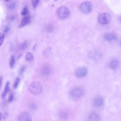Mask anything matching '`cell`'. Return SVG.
Instances as JSON below:
<instances>
[{
	"label": "cell",
	"instance_id": "6da1fadb",
	"mask_svg": "<svg viewBox=\"0 0 121 121\" xmlns=\"http://www.w3.org/2000/svg\"><path fill=\"white\" fill-rule=\"evenodd\" d=\"M28 88L30 92L32 94L37 95L41 93L42 90V86L40 82H34L30 84Z\"/></svg>",
	"mask_w": 121,
	"mask_h": 121
},
{
	"label": "cell",
	"instance_id": "7a4b0ae2",
	"mask_svg": "<svg viewBox=\"0 0 121 121\" xmlns=\"http://www.w3.org/2000/svg\"><path fill=\"white\" fill-rule=\"evenodd\" d=\"M57 13L59 17L62 19H65L69 17L70 14V10L67 7L62 6L58 8Z\"/></svg>",
	"mask_w": 121,
	"mask_h": 121
},
{
	"label": "cell",
	"instance_id": "3957f363",
	"mask_svg": "<svg viewBox=\"0 0 121 121\" xmlns=\"http://www.w3.org/2000/svg\"><path fill=\"white\" fill-rule=\"evenodd\" d=\"M80 9L83 13L85 14L88 13L92 10V4L89 2H85L81 4L80 7Z\"/></svg>",
	"mask_w": 121,
	"mask_h": 121
},
{
	"label": "cell",
	"instance_id": "277c9868",
	"mask_svg": "<svg viewBox=\"0 0 121 121\" xmlns=\"http://www.w3.org/2000/svg\"><path fill=\"white\" fill-rule=\"evenodd\" d=\"M111 19V16L109 14L104 13L99 15L98 17V20L101 24L105 25L109 23Z\"/></svg>",
	"mask_w": 121,
	"mask_h": 121
},
{
	"label": "cell",
	"instance_id": "5b68a950",
	"mask_svg": "<svg viewBox=\"0 0 121 121\" xmlns=\"http://www.w3.org/2000/svg\"><path fill=\"white\" fill-rule=\"evenodd\" d=\"M83 94V90L81 88L76 87L72 89L70 92L72 97L75 98H78L81 97Z\"/></svg>",
	"mask_w": 121,
	"mask_h": 121
},
{
	"label": "cell",
	"instance_id": "8992f818",
	"mask_svg": "<svg viewBox=\"0 0 121 121\" xmlns=\"http://www.w3.org/2000/svg\"><path fill=\"white\" fill-rule=\"evenodd\" d=\"M18 119L19 121H32V117L31 115L29 113L24 112L19 115Z\"/></svg>",
	"mask_w": 121,
	"mask_h": 121
},
{
	"label": "cell",
	"instance_id": "52a82bcc",
	"mask_svg": "<svg viewBox=\"0 0 121 121\" xmlns=\"http://www.w3.org/2000/svg\"><path fill=\"white\" fill-rule=\"evenodd\" d=\"M88 70L85 67H81L77 69L75 75L79 78H82L85 76L87 74Z\"/></svg>",
	"mask_w": 121,
	"mask_h": 121
},
{
	"label": "cell",
	"instance_id": "ba28073f",
	"mask_svg": "<svg viewBox=\"0 0 121 121\" xmlns=\"http://www.w3.org/2000/svg\"><path fill=\"white\" fill-rule=\"evenodd\" d=\"M31 22V19L29 16H26L24 17L22 19L19 26V28H21L27 25L30 23Z\"/></svg>",
	"mask_w": 121,
	"mask_h": 121
},
{
	"label": "cell",
	"instance_id": "9c48e42d",
	"mask_svg": "<svg viewBox=\"0 0 121 121\" xmlns=\"http://www.w3.org/2000/svg\"><path fill=\"white\" fill-rule=\"evenodd\" d=\"M104 38L106 41L111 42L116 39L117 38L116 36L112 33H108L105 36Z\"/></svg>",
	"mask_w": 121,
	"mask_h": 121
},
{
	"label": "cell",
	"instance_id": "30bf717a",
	"mask_svg": "<svg viewBox=\"0 0 121 121\" xmlns=\"http://www.w3.org/2000/svg\"><path fill=\"white\" fill-rule=\"evenodd\" d=\"M88 118L90 120L92 121H99L100 119L99 115L95 113H91L89 116Z\"/></svg>",
	"mask_w": 121,
	"mask_h": 121
},
{
	"label": "cell",
	"instance_id": "8fae6325",
	"mask_svg": "<svg viewBox=\"0 0 121 121\" xmlns=\"http://www.w3.org/2000/svg\"><path fill=\"white\" fill-rule=\"evenodd\" d=\"M10 84V82L9 81H8L6 83L5 85L4 91L2 95V97L3 99H4L5 98L8 93L9 91Z\"/></svg>",
	"mask_w": 121,
	"mask_h": 121
},
{
	"label": "cell",
	"instance_id": "7c38bea8",
	"mask_svg": "<svg viewBox=\"0 0 121 121\" xmlns=\"http://www.w3.org/2000/svg\"><path fill=\"white\" fill-rule=\"evenodd\" d=\"M51 72V68L48 66L43 67L42 70V72L44 75L46 76L50 74Z\"/></svg>",
	"mask_w": 121,
	"mask_h": 121
},
{
	"label": "cell",
	"instance_id": "4fadbf2b",
	"mask_svg": "<svg viewBox=\"0 0 121 121\" xmlns=\"http://www.w3.org/2000/svg\"><path fill=\"white\" fill-rule=\"evenodd\" d=\"M103 103V99L101 97L96 98L95 100L94 103L95 105L98 107H100L102 106Z\"/></svg>",
	"mask_w": 121,
	"mask_h": 121
},
{
	"label": "cell",
	"instance_id": "5bb4252c",
	"mask_svg": "<svg viewBox=\"0 0 121 121\" xmlns=\"http://www.w3.org/2000/svg\"><path fill=\"white\" fill-rule=\"evenodd\" d=\"M118 65V62L117 60H112L110 62V68L113 70L116 69Z\"/></svg>",
	"mask_w": 121,
	"mask_h": 121
},
{
	"label": "cell",
	"instance_id": "9a60e30c",
	"mask_svg": "<svg viewBox=\"0 0 121 121\" xmlns=\"http://www.w3.org/2000/svg\"><path fill=\"white\" fill-rule=\"evenodd\" d=\"M15 62L14 56L13 55H12L10 58L9 62V65L11 68H14L15 64Z\"/></svg>",
	"mask_w": 121,
	"mask_h": 121
},
{
	"label": "cell",
	"instance_id": "2e32d148",
	"mask_svg": "<svg viewBox=\"0 0 121 121\" xmlns=\"http://www.w3.org/2000/svg\"><path fill=\"white\" fill-rule=\"evenodd\" d=\"M59 116L60 118L65 119L67 118V114L66 112L64 111H62L59 113Z\"/></svg>",
	"mask_w": 121,
	"mask_h": 121
},
{
	"label": "cell",
	"instance_id": "e0dca14e",
	"mask_svg": "<svg viewBox=\"0 0 121 121\" xmlns=\"http://www.w3.org/2000/svg\"><path fill=\"white\" fill-rule=\"evenodd\" d=\"M20 79L19 77H17L15 79L13 85V88L14 89H16L18 87L20 82Z\"/></svg>",
	"mask_w": 121,
	"mask_h": 121
},
{
	"label": "cell",
	"instance_id": "ac0fdd59",
	"mask_svg": "<svg viewBox=\"0 0 121 121\" xmlns=\"http://www.w3.org/2000/svg\"><path fill=\"white\" fill-rule=\"evenodd\" d=\"M33 58V56L32 53L30 52L27 53L26 56V58L28 61H30L32 60Z\"/></svg>",
	"mask_w": 121,
	"mask_h": 121
},
{
	"label": "cell",
	"instance_id": "d6986e66",
	"mask_svg": "<svg viewBox=\"0 0 121 121\" xmlns=\"http://www.w3.org/2000/svg\"><path fill=\"white\" fill-rule=\"evenodd\" d=\"M29 13V11L27 8L26 7H24L22 10L21 14L23 16L27 15Z\"/></svg>",
	"mask_w": 121,
	"mask_h": 121
},
{
	"label": "cell",
	"instance_id": "ffe728a7",
	"mask_svg": "<svg viewBox=\"0 0 121 121\" xmlns=\"http://www.w3.org/2000/svg\"><path fill=\"white\" fill-rule=\"evenodd\" d=\"M5 38V35L1 33H0V46H1L2 45Z\"/></svg>",
	"mask_w": 121,
	"mask_h": 121
},
{
	"label": "cell",
	"instance_id": "44dd1931",
	"mask_svg": "<svg viewBox=\"0 0 121 121\" xmlns=\"http://www.w3.org/2000/svg\"><path fill=\"white\" fill-rule=\"evenodd\" d=\"M39 0H32V3L34 8H35L38 4Z\"/></svg>",
	"mask_w": 121,
	"mask_h": 121
},
{
	"label": "cell",
	"instance_id": "7402d4cb",
	"mask_svg": "<svg viewBox=\"0 0 121 121\" xmlns=\"http://www.w3.org/2000/svg\"><path fill=\"white\" fill-rule=\"evenodd\" d=\"M16 7V4L15 3H12L9 5L8 8L10 10H13L15 9Z\"/></svg>",
	"mask_w": 121,
	"mask_h": 121
},
{
	"label": "cell",
	"instance_id": "603a6c76",
	"mask_svg": "<svg viewBox=\"0 0 121 121\" xmlns=\"http://www.w3.org/2000/svg\"><path fill=\"white\" fill-rule=\"evenodd\" d=\"M28 46V43L26 41H25L23 42L21 45V49L24 50L26 49Z\"/></svg>",
	"mask_w": 121,
	"mask_h": 121
},
{
	"label": "cell",
	"instance_id": "cb8c5ba5",
	"mask_svg": "<svg viewBox=\"0 0 121 121\" xmlns=\"http://www.w3.org/2000/svg\"><path fill=\"white\" fill-rule=\"evenodd\" d=\"M53 26L51 25H49L46 28V31L48 33H50L53 31Z\"/></svg>",
	"mask_w": 121,
	"mask_h": 121
},
{
	"label": "cell",
	"instance_id": "d4e9b609",
	"mask_svg": "<svg viewBox=\"0 0 121 121\" xmlns=\"http://www.w3.org/2000/svg\"><path fill=\"white\" fill-rule=\"evenodd\" d=\"M26 68L25 66H23L22 67L20 70L19 72V74L21 75L23 74L25 71Z\"/></svg>",
	"mask_w": 121,
	"mask_h": 121
},
{
	"label": "cell",
	"instance_id": "484cf974",
	"mask_svg": "<svg viewBox=\"0 0 121 121\" xmlns=\"http://www.w3.org/2000/svg\"><path fill=\"white\" fill-rule=\"evenodd\" d=\"M14 98V97L13 94L9 96L8 99V102L9 103L11 102L13 100Z\"/></svg>",
	"mask_w": 121,
	"mask_h": 121
},
{
	"label": "cell",
	"instance_id": "4316f807",
	"mask_svg": "<svg viewBox=\"0 0 121 121\" xmlns=\"http://www.w3.org/2000/svg\"><path fill=\"white\" fill-rule=\"evenodd\" d=\"M30 108L32 110H36L37 108L36 105L34 103L32 104L30 106Z\"/></svg>",
	"mask_w": 121,
	"mask_h": 121
},
{
	"label": "cell",
	"instance_id": "83f0119b",
	"mask_svg": "<svg viewBox=\"0 0 121 121\" xmlns=\"http://www.w3.org/2000/svg\"><path fill=\"white\" fill-rule=\"evenodd\" d=\"M8 115L9 114L7 112H6L5 113L3 117V119L4 120L8 118Z\"/></svg>",
	"mask_w": 121,
	"mask_h": 121
},
{
	"label": "cell",
	"instance_id": "f1b7e54d",
	"mask_svg": "<svg viewBox=\"0 0 121 121\" xmlns=\"http://www.w3.org/2000/svg\"><path fill=\"white\" fill-rule=\"evenodd\" d=\"M3 77L2 76H0V89L1 87Z\"/></svg>",
	"mask_w": 121,
	"mask_h": 121
},
{
	"label": "cell",
	"instance_id": "f546056e",
	"mask_svg": "<svg viewBox=\"0 0 121 121\" xmlns=\"http://www.w3.org/2000/svg\"><path fill=\"white\" fill-rule=\"evenodd\" d=\"M10 29L9 27L8 26H7L5 28L4 31V32L5 33H7L9 31Z\"/></svg>",
	"mask_w": 121,
	"mask_h": 121
},
{
	"label": "cell",
	"instance_id": "4dcf8cb0",
	"mask_svg": "<svg viewBox=\"0 0 121 121\" xmlns=\"http://www.w3.org/2000/svg\"><path fill=\"white\" fill-rule=\"evenodd\" d=\"M2 116V114L1 112H0V121H1Z\"/></svg>",
	"mask_w": 121,
	"mask_h": 121
},
{
	"label": "cell",
	"instance_id": "1f68e13d",
	"mask_svg": "<svg viewBox=\"0 0 121 121\" xmlns=\"http://www.w3.org/2000/svg\"><path fill=\"white\" fill-rule=\"evenodd\" d=\"M22 54H20L19 55L18 57V59H19L22 56Z\"/></svg>",
	"mask_w": 121,
	"mask_h": 121
},
{
	"label": "cell",
	"instance_id": "d6a6232c",
	"mask_svg": "<svg viewBox=\"0 0 121 121\" xmlns=\"http://www.w3.org/2000/svg\"><path fill=\"white\" fill-rule=\"evenodd\" d=\"M36 45H35L33 46V50H35V48H36Z\"/></svg>",
	"mask_w": 121,
	"mask_h": 121
},
{
	"label": "cell",
	"instance_id": "836d02e7",
	"mask_svg": "<svg viewBox=\"0 0 121 121\" xmlns=\"http://www.w3.org/2000/svg\"><path fill=\"white\" fill-rule=\"evenodd\" d=\"M10 0H4L6 2H8Z\"/></svg>",
	"mask_w": 121,
	"mask_h": 121
}]
</instances>
